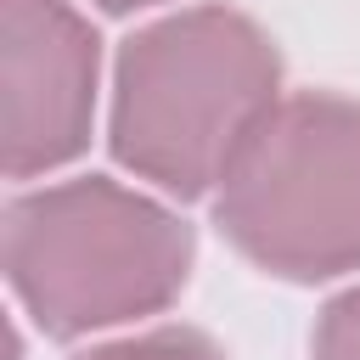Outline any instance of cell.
Masks as SVG:
<instances>
[{
	"mask_svg": "<svg viewBox=\"0 0 360 360\" xmlns=\"http://www.w3.org/2000/svg\"><path fill=\"white\" fill-rule=\"evenodd\" d=\"M281 101V51L236 6H186L118 45L107 146L163 197H208Z\"/></svg>",
	"mask_w": 360,
	"mask_h": 360,
	"instance_id": "1",
	"label": "cell"
},
{
	"mask_svg": "<svg viewBox=\"0 0 360 360\" xmlns=\"http://www.w3.org/2000/svg\"><path fill=\"white\" fill-rule=\"evenodd\" d=\"M191 225L107 174L17 191L6 202V281L56 343L169 309L191 281Z\"/></svg>",
	"mask_w": 360,
	"mask_h": 360,
	"instance_id": "2",
	"label": "cell"
},
{
	"mask_svg": "<svg viewBox=\"0 0 360 360\" xmlns=\"http://www.w3.org/2000/svg\"><path fill=\"white\" fill-rule=\"evenodd\" d=\"M219 236L281 281L360 270V101L281 96L214 191Z\"/></svg>",
	"mask_w": 360,
	"mask_h": 360,
	"instance_id": "3",
	"label": "cell"
},
{
	"mask_svg": "<svg viewBox=\"0 0 360 360\" xmlns=\"http://www.w3.org/2000/svg\"><path fill=\"white\" fill-rule=\"evenodd\" d=\"M101 39L73 0H0V152L11 180L51 174L90 146Z\"/></svg>",
	"mask_w": 360,
	"mask_h": 360,
	"instance_id": "4",
	"label": "cell"
},
{
	"mask_svg": "<svg viewBox=\"0 0 360 360\" xmlns=\"http://www.w3.org/2000/svg\"><path fill=\"white\" fill-rule=\"evenodd\" d=\"M73 360H225V349L197 326H152V332H135V338L96 343Z\"/></svg>",
	"mask_w": 360,
	"mask_h": 360,
	"instance_id": "5",
	"label": "cell"
},
{
	"mask_svg": "<svg viewBox=\"0 0 360 360\" xmlns=\"http://www.w3.org/2000/svg\"><path fill=\"white\" fill-rule=\"evenodd\" d=\"M309 354L315 360H360V287L338 292L321 309L315 338H309Z\"/></svg>",
	"mask_w": 360,
	"mask_h": 360,
	"instance_id": "6",
	"label": "cell"
},
{
	"mask_svg": "<svg viewBox=\"0 0 360 360\" xmlns=\"http://www.w3.org/2000/svg\"><path fill=\"white\" fill-rule=\"evenodd\" d=\"M90 6H101V11H141V6H158V0H90Z\"/></svg>",
	"mask_w": 360,
	"mask_h": 360,
	"instance_id": "7",
	"label": "cell"
}]
</instances>
